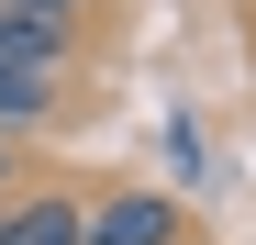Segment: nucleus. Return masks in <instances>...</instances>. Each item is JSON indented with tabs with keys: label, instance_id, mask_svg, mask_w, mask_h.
I'll return each instance as SVG.
<instances>
[{
	"label": "nucleus",
	"instance_id": "obj_1",
	"mask_svg": "<svg viewBox=\"0 0 256 245\" xmlns=\"http://www.w3.org/2000/svg\"><path fill=\"white\" fill-rule=\"evenodd\" d=\"M90 245H190V212L167 190H100L90 200Z\"/></svg>",
	"mask_w": 256,
	"mask_h": 245
},
{
	"label": "nucleus",
	"instance_id": "obj_2",
	"mask_svg": "<svg viewBox=\"0 0 256 245\" xmlns=\"http://www.w3.org/2000/svg\"><path fill=\"white\" fill-rule=\"evenodd\" d=\"M0 78H45V90H67V78H78V34H67V22L0 12Z\"/></svg>",
	"mask_w": 256,
	"mask_h": 245
},
{
	"label": "nucleus",
	"instance_id": "obj_3",
	"mask_svg": "<svg viewBox=\"0 0 256 245\" xmlns=\"http://www.w3.org/2000/svg\"><path fill=\"white\" fill-rule=\"evenodd\" d=\"M0 245H90L78 190H22V200H0Z\"/></svg>",
	"mask_w": 256,
	"mask_h": 245
},
{
	"label": "nucleus",
	"instance_id": "obj_4",
	"mask_svg": "<svg viewBox=\"0 0 256 245\" xmlns=\"http://www.w3.org/2000/svg\"><path fill=\"white\" fill-rule=\"evenodd\" d=\"M0 12H22V22H67V34H78V12H90V0H0Z\"/></svg>",
	"mask_w": 256,
	"mask_h": 245
},
{
	"label": "nucleus",
	"instance_id": "obj_5",
	"mask_svg": "<svg viewBox=\"0 0 256 245\" xmlns=\"http://www.w3.org/2000/svg\"><path fill=\"white\" fill-rule=\"evenodd\" d=\"M12 156H22V145H12V134H0V200H12Z\"/></svg>",
	"mask_w": 256,
	"mask_h": 245
}]
</instances>
